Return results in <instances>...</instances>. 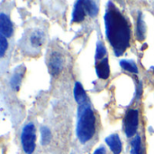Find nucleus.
I'll use <instances>...</instances> for the list:
<instances>
[{"instance_id": "1", "label": "nucleus", "mask_w": 154, "mask_h": 154, "mask_svg": "<svg viewBox=\"0 0 154 154\" xmlns=\"http://www.w3.org/2000/svg\"><path fill=\"white\" fill-rule=\"evenodd\" d=\"M106 35L116 56H121L130 46L131 28L128 21L122 13L113 5L108 3L105 15Z\"/></svg>"}, {"instance_id": "20", "label": "nucleus", "mask_w": 154, "mask_h": 154, "mask_svg": "<svg viewBox=\"0 0 154 154\" xmlns=\"http://www.w3.org/2000/svg\"><path fill=\"white\" fill-rule=\"evenodd\" d=\"M93 154H106V150L104 146H100L94 152Z\"/></svg>"}, {"instance_id": "7", "label": "nucleus", "mask_w": 154, "mask_h": 154, "mask_svg": "<svg viewBox=\"0 0 154 154\" xmlns=\"http://www.w3.org/2000/svg\"><path fill=\"white\" fill-rule=\"evenodd\" d=\"M87 15V11L84 5V1H77L74 5V9L72 12V22L80 23L82 22Z\"/></svg>"}, {"instance_id": "14", "label": "nucleus", "mask_w": 154, "mask_h": 154, "mask_svg": "<svg viewBox=\"0 0 154 154\" xmlns=\"http://www.w3.org/2000/svg\"><path fill=\"white\" fill-rule=\"evenodd\" d=\"M120 66L125 71H128L133 74H138V67L133 60H121Z\"/></svg>"}, {"instance_id": "21", "label": "nucleus", "mask_w": 154, "mask_h": 154, "mask_svg": "<svg viewBox=\"0 0 154 154\" xmlns=\"http://www.w3.org/2000/svg\"><path fill=\"white\" fill-rule=\"evenodd\" d=\"M152 70H153V71H154V67H152Z\"/></svg>"}, {"instance_id": "2", "label": "nucleus", "mask_w": 154, "mask_h": 154, "mask_svg": "<svg viewBox=\"0 0 154 154\" xmlns=\"http://www.w3.org/2000/svg\"><path fill=\"white\" fill-rule=\"evenodd\" d=\"M96 133V116L90 103L79 105L77 135L81 143L90 141Z\"/></svg>"}, {"instance_id": "9", "label": "nucleus", "mask_w": 154, "mask_h": 154, "mask_svg": "<svg viewBox=\"0 0 154 154\" xmlns=\"http://www.w3.org/2000/svg\"><path fill=\"white\" fill-rule=\"evenodd\" d=\"M106 143L109 146L110 150L114 154H120L122 152V142L118 134H112L106 138Z\"/></svg>"}, {"instance_id": "12", "label": "nucleus", "mask_w": 154, "mask_h": 154, "mask_svg": "<svg viewBox=\"0 0 154 154\" xmlns=\"http://www.w3.org/2000/svg\"><path fill=\"white\" fill-rule=\"evenodd\" d=\"M145 33H146V27L145 23L143 19V14L142 12H139L137 16V22H136V37L139 41H143L145 39Z\"/></svg>"}, {"instance_id": "6", "label": "nucleus", "mask_w": 154, "mask_h": 154, "mask_svg": "<svg viewBox=\"0 0 154 154\" xmlns=\"http://www.w3.org/2000/svg\"><path fill=\"white\" fill-rule=\"evenodd\" d=\"M14 33V27L13 24L10 20V18L4 13L0 14V34L10 37L12 36Z\"/></svg>"}, {"instance_id": "4", "label": "nucleus", "mask_w": 154, "mask_h": 154, "mask_svg": "<svg viewBox=\"0 0 154 154\" xmlns=\"http://www.w3.org/2000/svg\"><path fill=\"white\" fill-rule=\"evenodd\" d=\"M125 133L128 138L135 135L139 124V112L131 109L126 113L125 118Z\"/></svg>"}, {"instance_id": "19", "label": "nucleus", "mask_w": 154, "mask_h": 154, "mask_svg": "<svg viewBox=\"0 0 154 154\" xmlns=\"http://www.w3.org/2000/svg\"><path fill=\"white\" fill-rule=\"evenodd\" d=\"M7 47H8V43H7L6 37L0 34V56L1 57L4 56Z\"/></svg>"}, {"instance_id": "8", "label": "nucleus", "mask_w": 154, "mask_h": 154, "mask_svg": "<svg viewBox=\"0 0 154 154\" xmlns=\"http://www.w3.org/2000/svg\"><path fill=\"white\" fill-rule=\"evenodd\" d=\"M96 73L101 79H107L110 74V68L108 64V58L105 57L99 62H96Z\"/></svg>"}, {"instance_id": "13", "label": "nucleus", "mask_w": 154, "mask_h": 154, "mask_svg": "<svg viewBox=\"0 0 154 154\" xmlns=\"http://www.w3.org/2000/svg\"><path fill=\"white\" fill-rule=\"evenodd\" d=\"M84 5H85L87 14L89 16L95 17L97 15L98 11H99V7H98V5L96 1H84Z\"/></svg>"}, {"instance_id": "18", "label": "nucleus", "mask_w": 154, "mask_h": 154, "mask_svg": "<svg viewBox=\"0 0 154 154\" xmlns=\"http://www.w3.org/2000/svg\"><path fill=\"white\" fill-rule=\"evenodd\" d=\"M22 78H23V74H22L21 72L15 73L13 75V77L11 78V81H10V84H11V86H12L13 89H14L16 91L19 90V86H20Z\"/></svg>"}, {"instance_id": "5", "label": "nucleus", "mask_w": 154, "mask_h": 154, "mask_svg": "<svg viewBox=\"0 0 154 154\" xmlns=\"http://www.w3.org/2000/svg\"><path fill=\"white\" fill-rule=\"evenodd\" d=\"M63 64H64V60L60 53L58 52L51 53V54L49 57V63H48L51 74L53 76L58 75L63 68Z\"/></svg>"}, {"instance_id": "3", "label": "nucleus", "mask_w": 154, "mask_h": 154, "mask_svg": "<svg viewBox=\"0 0 154 154\" xmlns=\"http://www.w3.org/2000/svg\"><path fill=\"white\" fill-rule=\"evenodd\" d=\"M36 130L33 123H27L21 133V143L23 149L26 154H32L35 150Z\"/></svg>"}, {"instance_id": "15", "label": "nucleus", "mask_w": 154, "mask_h": 154, "mask_svg": "<svg viewBox=\"0 0 154 154\" xmlns=\"http://www.w3.org/2000/svg\"><path fill=\"white\" fill-rule=\"evenodd\" d=\"M131 154H143V149L142 146V139L139 135H136L135 138L131 142Z\"/></svg>"}, {"instance_id": "10", "label": "nucleus", "mask_w": 154, "mask_h": 154, "mask_svg": "<svg viewBox=\"0 0 154 154\" xmlns=\"http://www.w3.org/2000/svg\"><path fill=\"white\" fill-rule=\"evenodd\" d=\"M74 97L76 102L79 103V105H83L86 103H89L88 97L82 86V84L79 82H77L74 86Z\"/></svg>"}, {"instance_id": "11", "label": "nucleus", "mask_w": 154, "mask_h": 154, "mask_svg": "<svg viewBox=\"0 0 154 154\" xmlns=\"http://www.w3.org/2000/svg\"><path fill=\"white\" fill-rule=\"evenodd\" d=\"M44 40V33L40 29L34 30L30 35V44L33 48H40L43 44Z\"/></svg>"}, {"instance_id": "17", "label": "nucleus", "mask_w": 154, "mask_h": 154, "mask_svg": "<svg viewBox=\"0 0 154 154\" xmlns=\"http://www.w3.org/2000/svg\"><path fill=\"white\" fill-rule=\"evenodd\" d=\"M106 54V48L105 47L102 42H98L97 44V51H96V56H95L96 62H97V60H100V61L103 60Z\"/></svg>"}, {"instance_id": "16", "label": "nucleus", "mask_w": 154, "mask_h": 154, "mask_svg": "<svg viewBox=\"0 0 154 154\" xmlns=\"http://www.w3.org/2000/svg\"><path fill=\"white\" fill-rule=\"evenodd\" d=\"M41 135H42V142H41L42 145L43 146L48 145L51 139V133L50 129L46 126L41 127Z\"/></svg>"}]
</instances>
